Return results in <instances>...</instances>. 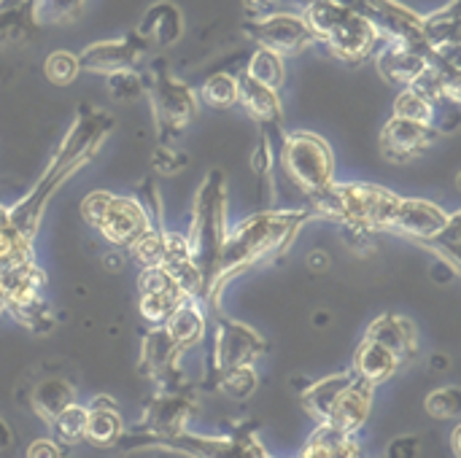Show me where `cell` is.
<instances>
[{
  "label": "cell",
  "mask_w": 461,
  "mask_h": 458,
  "mask_svg": "<svg viewBox=\"0 0 461 458\" xmlns=\"http://www.w3.org/2000/svg\"><path fill=\"white\" fill-rule=\"evenodd\" d=\"M111 130H113V116L108 111L81 103L70 130L65 132L57 151L51 154L43 175L16 205L5 208V224L16 235H22L27 243H35V235L41 229L49 202L81 167H86L97 157Z\"/></svg>",
  "instance_id": "cell-1"
},
{
  "label": "cell",
  "mask_w": 461,
  "mask_h": 458,
  "mask_svg": "<svg viewBox=\"0 0 461 458\" xmlns=\"http://www.w3.org/2000/svg\"><path fill=\"white\" fill-rule=\"evenodd\" d=\"M319 219L313 208H262L235 227L227 229L221 259H219V275H216V289L219 294L230 281L238 275L281 256L289 251V246L297 240L300 229Z\"/></svg>",
  "instance_id": "cell-2"
},
{
  "label": "cell",
  "mask_w": 461,
  "mask_h": 458,
  "mask_svg": "<svg viewBox=\"0 0 461 458\" xmlns=\"http://www.w3.org/2000/svg\"><path fill=\"white\" fill-rule=\"evenodd\" d=\"M227 175L221 167H211L200 181L192 202V221H189V251L192 262L203 281V308L208 313L221 308V294L216 289L219 259L227 238Z\"/></svg>",
  "instance_id": "cell-3"
},
{
  "label": "cell",
  "mask_w": 461,
  "mask_h": 458,
  "mask_svg": "<svg viewBox=\"0 0 461 458\" xmlns=\"http://www.w3.org/2000/svg\"><path fill=\"white\" fill-rule=\"evenodd\" d=\"M303 19L313 38L343 62L359 65L370 59L384 43L381 30L346 0H308Z\"/></svg>",
  "instance_id": "cell-4"
},
{
  "label": "cell",
  "mask_w": 461,
  "mask_h": 458,
  "mask_svg": "<svg viewBox=\"0 0 461 458\" xmlns=\"http://www.w3.org/2000/svg\"><path fill=\"white\" fill-rule=\"evenodd\" d=\"M373 397L375 389L365 383L351 367L321 381L305 383L300 391V402L316 424L335 427L348 435H359L370 421Z\"/></svg>",
  "instance_id": "cell-5"
},
{
  "label": "cell",
  "mask_w": 461,
  "mask_h": 458,
  "mask_svg": "<svg viewBox=\"0 0 461 458\" xmlns=\"http://www.w3.org/2000/svg\"><path fill=\"white\" fill-rule=\"evenodd\" d=\"M400 194L378 184H332L321 197L311 200L308 208L319 219H330L351 232H384L394 213Z\"/></svg>",
  "instance_id": "cell-6"
},
{
  "label": "cell",
  "mask_w": 461,
  "mask_h": 458,
  "mask_svg": "<svg viewBox=\"0 0 461 458\" xmlns=\"http://www.w3.org/2000/svg\"><path fill=\"white\" fill-rule=\"evenodd\" d=\"M146 94L151 100L157 143H176L178 146V138L197 119V111H200L197 92L170 70V62L165 57H157L149 65Z\"/></svg>",
  "instance_id": "cell-7"
},
{
  "label": "cell",
  "mask_w": 461,
  "mask_h": 458,
  "mask_svg": "<svg viewBox=\"0 0 461 458\" xmlns=\"http://www.w3.org/2000/svg\"><path fill=\"white\" fill-rule=\"evenodd\" d=\"M278 162L286 178L308 197V202L321 197L335 184V154L316 132H286L278 146Z\"/></svg>",
  "instance_id": "cell-8"
},
{
  "label": "cell",
  "mask_w": 461,
  "mask_h": 458,
  "mask_svg": "<svg viewBox=\"0 0 461 458\" xmlns=\"http://www.w3.org/2000/svg\"><path fill=\"white\" fill-rule=\"evenodd\" d=\"M135 451H159L184 458H273L257 437V424L243 421L235 424L227 435H194L189 429L162 437V440H143L130 448Z\"/></svg>",
  "instance_id": "cell-9"
},
{
  "label": "cell",
  "mask_w": 461,
  "mask_h": 458,
  "mask_svg": "<svg viewBox=\"0 0 461 458\" xmlns=\"http://www.w3.org/2000/svg\"><path fill=\"white\" fill-rule=\"evenodd\" d=\"M194 391H197L194 383H189L186 378L157 386L154 397L146 402V410H143L138 427L132 432H124V437L119 440L116 448L130 451L132 445H138L143 440H162V437L184 432L189 418L197 410Z\"/></svg>",
  "instance_id": "cell-10"
},
{
  "label": "cell",
  "mask_w": 461,
  "mask_h": 458,
  "mask_svg": "<svg viewBox=\"0 0 461 458\" xmlns=\"http://www.w3.org/2000/svg\"><path fill=\"white\" fill-rule=\"evenodd\" d=\"M84 221L100 232L113 248L132 251V246L151 229L149 213L138 202V197L113 194V192H92L81 200Z\"/></svg>",
  "instance_id": "cell-11"
},
{
  "label": "cell",
  "mask_w": 461,
  "mask_h": 458,
  "mask_svg": "<svg viewBox=\"0 0 461 458\" xmlns=\"http://www.w3.org/2000/svg\"><path fill=\"white\" fill-rule=\"evenodd\" d=\"M211 319V346H208V362H205V389H211V383L235 367H246L254 364L259 356L267 354V340L249 324L227 316L221 308L208 313Z\"/></svg>",
  "instance_id": "cell-12"
},
{
  "label": "cell",
  "mask_w": 461,
  "mask_h": 458,
  "mask_svg": "<svg viewBox=\"0 0 461 458\" xmlns=\"http://www.w3.org/2000/svg\"><path fill=\"white\" fill-rule=\"evenodd\" d=\"M240 30L262 49H270L281 57L303 54L308 46L316 43L311 27L305 24L303 13L292 11H270L257 19H243Z\"/></svg>",
  "instance_id": "cell-13"
},
{
  "label": "cell",
  "mask_w": 461,
  "mask_h": 458,
  "mask_svg": "<svg viewBox=\"0 0 461 458\" xmlns=\"http://www.w3.org/2000/svg\"><path fill=\"white\" fill-rule=\"evenodd\" d=\"M448 219H451V213L443 211L432 200H424V197H400V202H397L394 213L389 216L384 232L397 235V238H405V240L427 248L448 227Z\"/></svg>",
  "instance_id": "cell-14"
},
{
  "label": "cell",
  "mask_w": 461,
  "mask_h": 458,
  "mask_svg": "<svg viewBox=\"0 0 461 458\" xmlns=\"http://www.w3.org/2000/svg\"><path fill=\"white\" fill-rule=\"evenodd\" d=\"M189 294L173 273L165 267H140L138 275V310L146 324L162 327L173 310L186 302Z\"/></svg>",
  "instance_id": "cell-15"
},
{
  "label": "cell",
  "mask_w": 461,
  "mask_h": 458,
  "mask_svg": "<svg viewBox=\"0 0 461 458\" xmlns=\"http://www.w3.org/2000/svg\"><path fill=\"white\" fill-rule=\"evenodd\" d=\"M440 138V130L424 121H413V119H402V116H392L378 138L381 146V157L392 165H408L413 159H419L421 154H427L435 140Z\"/></svg>",
  "instance_id": "cell-16"
},
{
  "label": "cell",
  "mask_w": 461,
  "mask_h": 458,
  "mask_svg": "<svg viewBox=\"0 0 461 458\" xmlns=\"http://www.w3.org/2000/svg\"><path fill=\"white\" fill-rule=\"evenodd\" d=\"M149 54V49L140 43L135 32H127L122 38H108V40H95L78 51V65L81 73H97V76H111L119 70H135L138 62Z\"/></svg>",
  "instance_id": "cell-17"
},
{
  "label": "cell",
  "mask_w": 461,
  "mask_h": 458,
  "mask_svg": "<svg viewBox=\"0 0 461 458\" xmlns=\"http://www.w3.org/2000/svg\"><path fill=\"white\" fill-rule=\"evenodd\" d=\"M238 105L259 124V132H265L276 146L284 140V105L276 89L254 81L243 70L238 73Z\"/></svg>",
  "instance_id": "cell-18"
},
{
  "label": "cell",
  "mask_w": 461,
  "mask_h": 458,
  "mask_svg": "<svg viewBox=\"0 0 461 458\" xmlns=\"http://www.w3.org/2000/svg\"><path fill=\"white\" fill-rule=\"evenodd\" d=\"M427 54L429 49H421V46H413V43H402V40H384V46L373 54L375 57V67L378 73L405 89V86H413L421 81V76L427 73Z\"/></svg>",
  "instance_id": "cell-19"
},
{
  "label": "cell",
  "mask_w": 461,
  "mask_h": 458,
  "mask_svg": "<svg viewBox=\"0 0 461 458\" xmlns=\"http://www.w3.org/2000/svg\"><path fill=\"white\" fill-rule=\"evenodd\" d=\"M184 27H186L184 11L173 0H157V3H151L143 11L138 27L132 32L140 38V43L149 51H162V49H167V46L181 40Z\"/></svg>",
  "instance_id": "cell-20"
},
{
  "label": "cell",
  "mask_w": 461,
  "mask_h": 458,
  "mask_svg": "<svg viewBox=\"0 0 461 458\" xmlns=\"http://www.w3.org/2000/svg\"><path fill=\"white\" fill-rule=\"evenodd\" d=\"M181 356L184 354L167 337V332L162 327H151V332H146V337L140 343V373L149 381H154V386L178 381V378H184Z\"/></svg>",
  "instance_id": "cell-21"
},
{
  "label": "cell",
  "mask_w": 461,
  "mask_h": 458,
  "mask_svg": "<svg viewBox=\"0 0 461 458\" xmlns=\"http://www.w3.org/2000/svg\"><path fill=\"white\" fill-rule=\"evenodd\" d=\"M367 340L386 346L402 364H411L419 356V329L408 316L400 313H381L365 329Z\"/></svg>",
  "instance_id": "cell-22"
},
{
  "label": "cell",
  "mask_w": 461,
  "mask_h": 458,
  "mask_svg": "<svg viewBox=\"0 0 461 458\" xmlns=\"http://www.w3.org/2000/svg\"><path fill=\"white\" fill-rule=\"evenodd\" d=\"M73 402H78L76 400V386L65 375H43L35 383H30V389L24 394V405L43 424H51Z\"/></svg>",
  "instance_id": "cell-23"
},
{
  "label": "cell",
  "mask_w": 461,
  "mask_h": 458,
  "mask_svg": "<svg viewBox=\"0 0 461 458\" xmlns=\"http://www.w3.org/2000/svg\"><path fill=\"white\" fill-rule=\"evenodd\" d=\"M86 410H89V416H86V437H84V443H89L92 448H116L119 440L127 432L124 416H122L116 400L108 397V394H97L86 405Z\"/></svg>",
  "instance_id": "cell-24"
},
{
  "label": "cell",
  "mask_w": 461,
  "mask_h": 458,
  "mask_svg": "<svg viewBox=\"0 0 461 458\" xmlns=\"http://www.w3.org/2000/svg\"><path fill=\"white\" fill-rule=\"evenodd\" d=\"M162 329L178 346V351L186 354V351H192L194 346H200L208 337L211 319H208V310L203 308V302L189 297L186 302H181L173 310V316L162 324Z\"/></svg>",
  "instance_id": "cell-25"
},
{
  "label": "cell",
  "mask_w": 461,
  "mask_h": 458,
  "mask_svg": "<svg viewBox=\"0 0 461 458\" xmlns=\"http://www.w3.org/2000/svg\"><path fill=\"white\" fill-rule=\"evenodd\" d=\"M402 367H405V364H402L386 346H381V343H375V340H367V337L359 340V346H357V351H354V362H351V370H354L365 383H370L373 389L389 383Z\"/></svg>",
  "instance_id": "cell-26"
},
{
  "label": "cell",
  "mask_w": 461,
  "mask_h": 458,
  "mask_svg": "<svg viewBox=\"0 0 461 458\" xmlns=\"http://www.w3.org/2000/svg\"><path fill=\"white\" fill-rule=\"evenodd\" d=\"M43 22L38 16V0L0 8V43L3 46H27L38 40Z\"/></svg>",
  "instance_id": "cell-27"
},
{
  "label": "cell",
  "mask_w": 461,
  "mask_h": 458,
  "mask_svg": "<svg viewBox=\"0 0 461 458\" xmlns=\"http://www.w3.org/2000/svg\"><path fill=\"white\" fill-rule=\"evenodd\" d=\"M300 458H365V451H362L357 435L316 424Z\"/></svg>",
  "instance_id": "cell-28"
},
{
  "label": "cell",
  "mask_w": 461,
  "mask_h": 458,
  "mask_svg": "<svg viewBox=\"0 0 461 458\" xmlns=\"http://www.w3.org/2000/svg\"><path fill=\"white\" fill-rule=\"evenodd\" d=\"M200 103H205L213 111H230L238 105V73L216 70L205 76V81L197 89Z\"/></svg>",
  "instance_id": "cell-29"
},
{
  "label": "cell",
  "mask_w": 461,
  "mask_h": 458,
  "mask_svg": "<svg viewBox=\"0 0 461 458\" xmlns=\"http://www.w3.org/2000/svg\"><path fill=\"white\" fill-rule=\"evenodd\" d=\"M243 73H246V76H251L254 81H259V84H265V86H270V89L281 92V86H284V81H286V62H284V57H281V54H276V51H270V49L257 46V49H254V54L249 57V62H246Z\"/></svg>",
  "instance_id": "cell-30"
},
{
  "label": "cell",
  "mask_w": 461,
  "mask_h": 458,
  "mask_svg": "<svg viewBox=\"0 0 461 458\" xmlns=\"http://www.w3.org/2000/svg\"><path fill=\"white\" fill-rule=\"evenodd\" d=\"M259 389V375H257V367L254 364H246V367H235V370H227L221 373L208 391H219L221 397L232 400V402H246L257 394Z\"/></svg>",
  "instance_id": "cell-31"
},
{
  "label": "cell",
  "mask_w": 461,
  "mask_h": 458,
  "mask_svg": "<svg viewBox=\"0 0 461 458\" xmlns=\"http://www.w3.org/2000/svg\"><path fill=\"white\" fill-rule=\"evenodd\" d=\"M394 116L402 119H413V121H424L435 127L438 119V103L432 100V94L427 89H421L419 84L400 89L397 100H394Z\"/></svg>",
  "instance_id": "cell-32"
},
{
  "label": "cell",
  "mask_w": 461,
  "mask_h": 458,
  "mask_svg": "<svg viewBox=\"0 0 461 458\" xmlns=\"http://www.w3.org/2000/svg\"><path fill=\"white\" fill-rule=\"evenodd\" d=\"M86 416H89V410L81 402H73L70 408H65L49 424L51 432H54V440L59 445H78V443H84V437H86Z\"/></svg>",
  "instance_id": "cell-33"
},
{
  "label": "cell",
  "mask_w": 461,
  "mask_h": 458,
  "mask_svg": "<svg viewBox=\"0 0 461 458\" xmlns=\"http://www.w3.org/2000/svg\"><path fill=\"white\" fill-rule=\"evenodd\" d=\"M424 410L435 421H456L461 418V386H440L427 394Z\"/></svg>",
  "instance_id": "cell-34"
},
{
  "label": "cell",
  "mask_w": 461,
  "mask_h": 458,
  "mask_svg": "<svg viewBox=\"0 0 461 458\" xmlns=\"http://www.w3.org/2000/svg\"><path fill=\"white\" fill-rule=\"evenodd\" d=\"M276 157H278V146L265 135L259 132V143L257 148L251 151V173L257 178V184L273 194V170H276Z\"/></svg>",
  "instance_id": "cell-35"
},
{
  "label": "cell",
  "mask_w": 461,
  "mask_h": 458,
  "mask_svg": "<svg viewBox=\"0 0 461 458\" xmlns=\"http://www.w3.org/2000/svg\"><path fill=\"white\" fill-rule=\"evenodd\" d=\"M43 73L46 78L54 84V86H70L78 73H81V65H78V54L73 51H65V49H57L46 57L43 62Z\"/></svg>",
  "instance_id": "cell-36"
},
{
  "label": "cell",
  "mask_w": 461,
  "mask_h": 458,
  "mask_svg": "<svg viewBox=\"0 0 461 458\" xmlns=\"http://www.w3.org/2000/svg\"><path fill=\"white\" fill-rule=\"evenodd\" d=\"M105 89L116 103H135L146 94V78L138 70H119L105 76Z\"/></svg>",
  "instance_id": "cell-37"
},
{
  "label": "cell",
  "mask_w": 461,
  "mask_h": 458,
  "mask_svg": "<svg viewBox=\"0 0 461 458\" xmlns=\"http://www.w3.org/2000/svg\"><path fill=\"white\" fill-rule=\"evenodd\" d=\"M24 259H32V243H27L22 235H16L5 224V219H0V273Z\"/></svg>",
  "instance_id": "cell-38"
},
{
  "label": "cell",
  "mask_w": 461,
  "mask_h": 458,
  "mask_svg": "<svg viewBox=\"0 0 461 458\" xmlns=\"http://www.w3.org/2000/svg\"><path fill=\"white\" fill-rule=\"evenodd\" d=\"M186 165H189V157L176 143H157L151 151V170L157 175H165V178L178 175Z\"/></svg>",
  "instance_id": "cell-39"
},
{
  "label": "cell",
  "mask_w": 461,
  "mask_h": 458,
  "mask_svg": "<svg viewBox=\"0 0 461 458\" xmlns=\"http://www.w3.org/2000/svg\"><path fill=\"white\" fill-rule=\"evenodd\" d=\"M421 435H402L394 437L381 458H419L421 456Z\"/></svg>",
  "instance_id": "cell-40"
},
{
  "label": "cell",
  "mask_w": 461,
  "mask_h": 458,
  "mask_svg": "<svg viewBox=\"0 0 461 458\" xmlns=\"http://www.w3.org/2000/svg\"><path fill=\"white\" fill-rule=\"evenodd\" d=\"M24 458H62V445L51 437H38L30 443Z\"/></svg>",
  "instance_id": "cell-41"
},
{
  "label": "cell",
  "mask_w": 461,
  "mask_h": 458,
  "mask_svg": "<svg viewBox=\"0 0 461 458\" xmlns=\"http://www.w3.org/2000/svg\"><path fill=\"white\" fill-rule=\"evenodd\" d=\"M276 3L278 0H243L246 19H257V16H265L270 11H276Z\"/></svg>",
  "instance_id": "cell-42"
},
{
  "label": "cell",
  "mask_w": 461,
  "mask_h": 458,
  "mask_svg": "<svg viewBox=\"0 0 461 458\" xmlns=\"http://www.w3.org/2000/svg\"><path fill=\"white\" fill-rule=\"evenodd\" d=\"M308 267H311L313 273H327V270L332 267V256H330L327 251L316 248V251L308 256Z\"/></svg>",
  "instance_id": "cell-43"
},
{
  "label": "cell",
  "mask_w": 461,
  "mask_h": 458,
  "mask_svg": "<svg viewBox=\"0 0 461 458\" xmlns=\"http://www.w3.org/2000/svg\"><path fill=\"white\" fill-rule=\"evenodd\" d=\"M103 265L108 267V273H119L124 267V251H119V248L108 251V256H103Z\"/></svg>",
  "instance_id": "cell-44"
},
{
  "label": "cell",
  "mask_w": 461,
  "mask_h": 458,
  "mask_svg": "<svg viewBox=\"0 0 461 458\" xmlns=\"http://www.w3.org/2000/svg\"><path fill=\"white\" fill-rule=\"evenodd\" d=\"M11 445H14V432H11V427L5 424V418H0V454L11 451Z\"/></svg>",
  "instance_id": "cell-45"
},
{
  "label": "cell",
  "mask_w": 461,
  "mask_h": 458,
  "mask_svg": "<svg viewBox=\"0 0 461 458\" xmlns=\"http://www.w3.org/2000/svg\"><path fill=\"white\" fill-rule=\"evenodd\" d=\"M448 367H451V356L448 354H435L432 356V370L440 373V370H448Z\"/></svg>",
  "instance_id": "cell-46"
},
{
  "label": "cell",
  "mask_w": 461,
  "mask_h": 458,
  "mask_svg": "<svg viewBox=\"0 0 461 458\" xmlns=\"http://www.w3.org/2000/svg\"><path fill=\"white\" fill-rule=\"evenodd\" d=\"M451 451H454V456L461 458V424L451 432Z\"/></svg>",
  "instance_id": "cell-47"
},
{
  "label": "cell",
  "mask_w": 461,
  "mask_h": 458,
  "mask_svg": "<svg viewBox=\"0 0 461 458\" xmlns=\"http://www.w3.org/2000/svg\"><path fill=\"white\" fill-rule=\"evenodd\" d=\"M451 221L456 224V229L461 232V211H456V213H451Z\"/></svg>",
  "instance_id": "cell-48"
},
{
  "label": "cell",
  "mask_w": 461,
  "mask_h": 458,
  "mask_svg": "<svg viewBox=\"0 0 461 458\" xmlns=\"http://www.w3.org/2000/svg\"><path fill=\"white\" fill-rule=\"evenodd\" d=\"M5 313V300H3V294H0V316Z\"/></svg>",
  "instance_id": "cell-49"
},
{
  "label": "cell",
  "mask_w": 461,
  "mask_h": 458,
  "mask_svg": "<svg viewBox=\"0 0 461 458\" xmlns=\"http://www.w3.org/2000/svg\"><path fill=\"white\" fill-rule=\"evenodd\" d=\"M0 219H5V208L0 205Z\"/></svg>",
  "instance_id": "cell-50"
},
{
  "label": "cell",
  "mask_w": 461,
  "mask_h": 458,
  "mask_svg": "<svg viewBox=\"0 0 461 458\" xmlns=\"http://www.w3.org/2000/svg\"><path fill=\"white\" fill-rule=\"evenodd\" d=\"M456 186H459V189H461V173H459V175H456Z\"/></svg>",
  "instance_id": "cell-51"
}]
</instances>
